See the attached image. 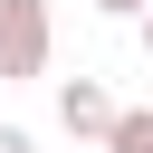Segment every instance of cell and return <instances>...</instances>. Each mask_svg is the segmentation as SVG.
I'll return each instance as SVG.
<instances>
[{
  "label": "cell",
  "instance_id": "cell-1",
  "mask_svg": "<svg viewBox=\"0 0 153 153\" xmlns=\"http://www.w3.org/2000/svg\"><path fill=\"white\" fill-rule=\"evenodd\" d=\"M48 48H57V19H48V0H0V86H29V76H48Z\"/></svg>",
  "mask_w": 153,
  "mask_h": 153
},
{
  "label": "cell",
  "instance_id": "cell-2",
  "mask_svg": "<svg viewBox=\"0 0 153 153\" xmlns=\"http://www.w3.org/2000/svg\"><path fill=\"white\" fill-rule=\"evenodd\" d=\"M115 115H124V105H115L96 76H67V86H57V124H67L76 143H105V134H115Z\"/></svg>",
  "mask_w": 153,
  "mask_h": 153
},
{
  "label": "cell",
  "instance_id": "cell-3",
  "mask_svg": "<svg viewBox=\"0 0 153 153\" xmlns=\"http://www.w3.org/2000/svg\"><path fill=\"white\" fill-rule=\"evenodd\" d=\"M105 153H153V105H124L115 134H105Z\"/></svg>",
  "mask_w": 153,
  "mask_h": 153
},
{
  "label": "cell",
  "instance_id": "cell-4",
  "mask_svg": "<svg viewBox=\"0 0 153 153\" xmlns=\"http://www.w3.org/2000/svg\"><path fill=\"white\" fill-rule=\"evenodd\" d=\"M96 10H105V19H143L153 0H96Z\"/></svg>",
  "mask_w": 153,
  "mask_h": 153
},
{
  "label": "cell",
  "instance_id": "cell-5",
  "mask_svg": "<svg viewBox=\"0 0 153 153\" xmlns=\"http://www.w3.org/2000/svg\"><path fill=\"white\" fill-rule=\"evenodd\" d=\"M0 153H38V143H29V134H19V124H0Z\"/></svg>",
  "mask_w": 153,
  "mask_h": 153
},
{
  "label": "cell",
  "instance_id": "cell-6",
  "mask_svg": "<svg viewBox=\"0 0 153 153\" xmlns=\"http://www.w3.org/2000/svg\"><path fill=\"white\" fill-rule=\"evenodd\" d=\"M143 57H153V10H143Z\"/></svg>",
  "mask_w": 153,
  "mask_h": 153
}]
</instances>
